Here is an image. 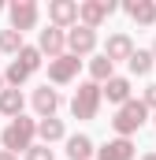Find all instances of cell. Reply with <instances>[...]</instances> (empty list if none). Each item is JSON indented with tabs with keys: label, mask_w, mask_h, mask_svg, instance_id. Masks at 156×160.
Masks as SVG:
<instances>
[{
	"label": "cell",
	"mask_w": 156,
	"mask_h": 160,
	"mask_svg": "<svg viewBox=\"0 0 156 160\" xmlns=\"http://www.w3.org/2000/svg\"><path fill=\"white\" fill-rule=\"evenodd\" d=\"M85 153H89V142H85V138H75V142H71V157L82 160Z\"/></svg>",
	"instance_id": "6"
},
{
	"label": "cell",
	"mask_w": 156,
	"mask_h": 160,
	"mask_svg": "<svg viewBox=\"0 0 156 160\" xmlns=\"http://www.w3.org/2000/svg\"><path fill=\"white\" fill-rule=\"evenodd\" d=\"M71 11H75V8H71V4H56V15H60V19H67V15H71Z\"/></svg>",
	"instance_id": "16"
},
{
	"label": "cell",
	"mask_w": 156,
	"mask_h": 160,
	"mask_svg": "<svg viewBox=\"0 0 156 160\" xmlns=\"http://www.w3.org/2000/svg\"><path fill=\"white\" fill-rule=\"evenodd\" d=\"M149 60H153L149 52H138V56H130V67L134 71H149Z\"/></svg>",
	"instance_id": "7"
},
{
	"label": "cell",
	"mask_w": 156,
	"mask_h": 160,
	"mask_svg": "<svg viewBox=\"0 0 156 160\" xmlns=\"http://www.w3.org/2000/svg\"><path fill=\"white\" fill-rule=\"evenodd\" d=\"M93 101H97V89H93V86H85V89H82V97L75 101V112L89 116V112H93Z\"/></svg>",
	"instance_id": "2"
},
{
	"label": "cell",
	"mask_w": 156,
	"mask_h": 160,
	"mask_svg": "<svg viewBox=\"0 0 156 160\" xmlns=\"http://www.w3.org/2000/svg\"><path fill=\"white\" fill-rule=\"evenodd\" d=\"M41 41H45V48H56V45H60V34H52V30H48Z\"/></svg>",
	"instance_id": "14"
},
{
	"label": "cell",
	"mask_w": 156,
	"mask_h": 160,
	"mask_svg": "<svg viewBox=\"0 0 156 160\" xmlns=\"http://www.w3.org/2000/svg\"><path fill=\"white\" fill-rule=\"evenodd\" d=\"M130 11H134L138 19H153V8H149V4H130Z\"/></svg>",
	"instance_id": "11"
},
{
	"label": "cell",
	"mask_w": 156,
	"mask_h": 160,
	"mask_svg": "<svg viewBox=\"0 0 156 160\" xmlns=\"http://www.w3.org/2000/svg\"><path fill=\"white\" fill-rule=\"evenodd\" d=\"M0 45H4V48H15V45H19V34H15V30H7V34L0 38Z\"/></svg>",
	"instance_id": "12"
},
{
	"label": "cell",
	"mask_w": 156,
	"mask_h": 160,
	"mask_svg": "<svg viewBox=\"0 0 156 160\" xmlns=\"http://www.w3.org/2000/svg\"><path fill=\"white\" fill-rule=\"evenodd\" d=\"M71 67H75V63H60V67H56L52 75H56V78H67V75H71Z\"/></svg>",
	"instance_id": "15"
},
{
	"label": "cell",
	"mask_w": 156,
	"mask_h": 160,
	"mask_svg": "<svg viewBox=\"0 0 156 160\" xmlns=\"http://www.w3.org/2000/svg\"><path fill=\"white\" fill-rule=\"evenodd\" d=\"M141 116H145V108L141 104H130V108H123V116H119V130H130V127H138L141 123Z\"/></svg>",
	"instance_id": "1"
},
{
	"label": "cell",
	"mask_w": 156,
	"mask_h": 160,
	"mask_svg": "<svg viewBox=\"0 0 156 160\" xmlns=\"http://www.w3.org/2000/svg\"><path fill=\"white\" fill-rule=\"evenodd\" d=\"M75 48H89V45H93V34H89V30H82V34H75Z\"/></svg>",
	"instance_id": "9"
},
{
	"label": "cell",
	"mask_w": 156,
	"mask_h": 160,
	"mask_svg": "<svg viewBox=\"0 0 156 160\" xmlns=\"http://www.w3.org/2000/svg\"><path fill=\"white\" fill-rule=\"evenodd\" d=\"M26 138H30V127H26V123H15V127L7 130V145H22Z\"/></svg>",
	"instance_id": "3"
},
{
	"label": "cell",
	"mask_w": 156,
	"mask_h": 160,
	"mask_svg": "<svg viewBox=\"0 0 156 160\" xmlns=\"http://www.w3.org/2000/svg\"><path fill=\"white\" fill-rule=\"evenodd\" d=\"M4 108H19V93H7L4 97Z\"/></svg>",
	"instance_id": "17"
},
{
	"label": "cell",
	"mask_w": 156,
	"mask_h": 160,
	"mask_svg": "<svg viewBox=\"0 0 156 160\" xmlns=\"http://www.w3.org/2000/svg\"><path fill=\"white\" fill-rule=\"evenodd\" d=\"M30 22H34V8H30V4L15 8V26H30Z\"/></svg>",
	"instance_id": "5"
},
{
	"label": "cell",
	"mask_w": 156,
	"mask_h": 160,
	"mask_svg": "<svg viewBox=\"0 0 156 160\" xmlns=\"http://www.w3.org/2000/svg\"><path fill=\"white\" fill-rule=\"evenodd\" d=\"M60 134V123H45V138H56Z\"/></svg>",
	"instance_id": "18"
},
{
	"label": "cell",
	"mask_w": 156,
	"mask_h": 160,
	"mask_svg": "<svg viewBox=\"0 0 156 160\" xmlns=\"http://www.w3.org/2000/svg\"><path fill=\"white\" fill-rule=\"evenodd\" d=\"M108 97H112V101H123V97H126V82H112V86H108Z\"/></svg>",
	"instance_id": "8"
},
{
	"label": "cell",
	"mask_w": 156,
	"mask_h": 160,
	"mask_svg": "<svg viewBox=\"0 0 156 160\" xmlns=\"http://www.w3.org/2000/svg\"><path fill=\"white\" fill-rule=\"evenodd\" d=\"M37 104H41V108H56V93L41 89V93H37Z\"/></svg>",
	"instance_id": "10"
},
{
	"label": "cell",
	"mask_w": 156,
	"mask_h": 160,
	"mask_svg": "<svg viewBox=\"0 0 156 160\" xmlns=\"http://www.w3.org/2000/svg\"><path fill=\"white\" fill-rule=\"evenodd\" d=\"M126 48H130V45H126V38H115V41H112V52H115V56H123Z\"/></svg>",
	"instance_id": "13"
},
{
	"label": "cell",
	"mask_w": 156,
	"mask_h": 160,
	"mask_svg": "<svg viewBox=\"0 0 156 160\" xmlns=\"http://www.w3.org/2000/svg\"><path fill=\"white\" fill-rule=\"evenodd\" d=\"M126 157H130V145L126 142H115V145L104 149V160H126Z\"/></svg>",
	"instance_id": "4"
}]
</instances>
